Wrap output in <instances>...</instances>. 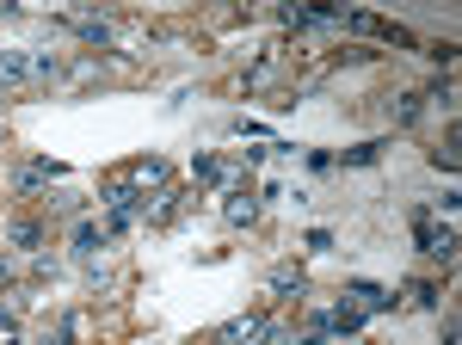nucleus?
I'll use <instances>...</instances> for the list:
<instances>
[{
	"label": "nucleus",
	"instance_id": "obj_19",
	"mask_svg": "<svg viewBox=\"0 0 462 345\" xmlns=\"http://www.w3.org/2000/svg\"><path fill=\"white\" fill-rule=\"evenodd\" d=\"M450 99H457V80H450V69H444V74L426 87V105H450Z\"/></svg>",
	"mask_w": 462,
	"mask_h": 345
},
{
	"label": "nucleus",
	"instance_id": "obj_20",
	"mask_svg": "<svg viewBox=\"0 0 462 345\" xmlns=\"http://www.w3.org/2000/svg\"><path fill=\"white\" fill-rule=\"evenodd\" d=\"M431 167H438V172H457V136H450V142H438V148H431Z\"/></svg>",
	"mask_w": 462,
	"mask_h": 345
},
{
	"label": "nucleus",
	"instance_id": "obj_5",
	"mask_svg": "<svg viewBox=\"0 0 462 345\" xmlns=\"http://www.w3.org/2000/svg\"><path fill=\"white\" fill-rule=\"evenodd\" d=\"M0 241L13 247V253H43V222L37 216H6L0 222Z\"/></svg>",
	"mask_w": 462,
	"mask_h": 345
},
{
	"label": "nucleus",
	"instance_id": "obj_22",
	"mask_svg": "<svg viewBox=\"0 0 462 345\" xmlns=\"http://www.w3.org/2000/svg\"><path fill=\"white\" fill-rule=\"evenodd\" d=\"M13 272H19V266H13V253H0V290H13Z\"/></svg>",
	"mask_w": 462,
	"mask_h": 345
},
{
	"label": "nucleus",
	"instance_id": "obj_8",
	"mask_svg": "<svg viewBox=\"0 0 462 345\" xmlns=\"http://www.w3.org/2000/svg\"><path fill=\"white\" fill-rule=\"evenodd\" d=\"M62 25H69L80 43H93V50H99V43H111V19H106V13H69Z\"/></svg>",
	"mask_w": 462,
	"mask_h": 345
},
{
	"label": "nucleus",
	"instance_id": "obj_10",
	"mask_svg": "<svg viewBox=\"0 0 462 345\" xmlns=\"http://www.w3.org/2000/svg\"><path fill=\"white\" fill-rule=\"evenodd\" d=\"M389 117H394V130H413V124L426 117V93H394V99H389Z\"/></svg>",
	"mask_w": 462,
	"mask_h": 345
},
{
	"label": "nucleus",
	"instance_id": "obj_23",
	"mask_svg": "<svg viewBox=\"0 0 462 345\" xmlns=\"http://www.w3.org/2000/svg\"><path fill=\"white\" fill-rule=\"evenodd\" d=\"M0 19H13V6H6V0H0Z\"/></svg>",
	"mask_w": 462,
	"mask_h": 345
},
{
	"label": "nucleus",
	"instance_id": "obj_3",
	"mask_svg": "<svg viewBox=\"0 0 462 345\" xmlns=\"http://www.w3.org/2000/svg\"><path fill=\"white\" fill-rule=\"evenodd\" d=\"M339 25H346V32H357V37H376V43H401V50L413 43V32H407V25H394V19H376V13H346Z\"/></svg>",
	"mask_w": 462,
	"mask_h": 345
},
{
	"label": "nucleus",
	"instance_id": "obj_7",
	"mask_svg": "<svg viewBox=\"0 0 462 345\" xmlns=\"http://www.w3.org/2000/svg\"><path fill=\"white\" fill-rule=\"evenodd\" d=\"M106 247H111L106 222H93V216H80V222H74V259H99Z\"/></svg>",
	"mask_w": 462,
	"mask_h": 345
},
{
	"label": "nucleus",
	"instance_id": "obj_15",
	"mask_svg": "<svg viewBox=\"0 0 462 345\" xmlns=\"http://www.w3.org/2000/svg\"><path fill=\"white\" fill-rule=\"evenodd\" d=\"M364 321H370V314L357 309V303H339V309L327 314V327H333V340H352V333L364 327Z\"/></svg>",
	"mask_w": 462,
	"mask_h": 345
},
{
	"label": "nucleus",
	"instance_id": "obj_6",
	"mask_svg": "<svg viewBox=\"0 0 462 345\" xmlns=\"http://www.w3.org/2000/svg\"><path fill=\"white\" fill-rule=\"evenodd\" d=\"M346 303H357L364 314H383V309H394L401 296H394V290H383V284H370V277H352V284H346Z\"/></svg>",
	"mask_w": 462,
	"mask_h": 345
},
{
	"label": "nucleus",
	"instance_id": "obj_1",
	"mask_svg": "<svg viewBox=\"0 0 462 345\" xmlns=\"http://www.w3.org/2000/svg\"><path fill=\"white\" fill-rule=\"evenodd\" d=\"M413 228H420V253L426 259H444V266H457V228L450 222H438V210H413Z\"/></svg>",
	"mask_w": 462,
	"mask_h": 345
},
{
	"label": "nucleus",
	"instance_id": "obj_2",
	"mask_svg": "<svg viewBox=\"0 0 462 345\" xmlns=\"http://www.w3.org/2000/svg\"><path fill=\"white\" fill-rule=\"evenodd\" d=\"M272 327H278V321H272V314H235V321H228V327H216L210 333V345H265L272 340Z\"/></svg>",
	"mask_w": 462,
	"mask_h": 345
},
{
	"label": "nucleus",
	"instance_id": "obj_4",
	"mask_svg": "<svg viewBox=\"0 0 462 345\" xmlns=\"http://www.w3.org/2000/svg\"><path fill=\"white\" fill-rule=\"evenodd\" d=\"M62 161H25V167H13V179H6V191H13V198H32V191H43V185H50V179H62Z\"/></svg>",
	"mask_w": 462,
	"mask_h": 345
},
{
	"label": "nucleus",
	"instance_id": "obj_14",
	"mask_svg": "<svg viewBox=\"0 0 462 345\" xmlns=\"http://www.w3.org/2000/svg\"><path fill=\"white\" fill-rule=\"evenodd\" d=\"M32 80V56L25 50H0V87H25Z\"/></svg>",
	"mask_w": 462,
	"mask_h": 345
},
{
	"label": "nucleus",
	"instance_id": "obj_17",
	"mask_svg": "<svg viewBox=\"0 0 462 345\" xmlns=\"http://www.w3.org/2000/svg\"><path fill=\"white\" fill-rule=\"evenodd\" d=\"M383 148H389V142H357V148H346V167H376Z\"/></svg>",
	"mask_w": 462,
	"mask_h": 345
},
{
	"label": "nucleus",
	"instance_id": "obj_18",
	"mask_svg": "<svg viewBox=\"0 0 462 345\" xmlns=\"http://www.w3.org/2000/svg\"><path fill=\"white\" fill-rule=\"evenodd\" d=\"M25 321V296L19 290H0V327H19Z\"/></svg>",
	"mask_w": 462,
	"mask_h": 345
},
{
	"label": "nucleus",
	"instance_id": "obj_24",
	"mask_svg": "<svg viewBox=\"0 0 462 345\" xmlns=\"http://www.w3.org/2000/svg\"><path fill=\"white\" fill-rule=\"evenodd\" d=\"M0 148H6V124H0Z\"/></svg>",
	"mask_w": 462,
	"mask_h": 345
},
{
	"label": "nucleus",
	"instance_id": "obj_11",
	"mask_svg": "<svg viewBox=\"0 0 462 345\" xmlns=\"http://www.w3.org/2000/svg\"><path fill=\"white\" fill-rule=\"evenodd\" d=\"M222 216H228V228H253V222H259V198H247V191H228Z\"/></svg>",
	"mask_w": 462,
	"mask_h": 345
},
{
	"label": "nucleus",
	"instance_id": "obj_16",
	"mask_svg": "<svg viewBox=\"0 0 462 345\" xmlns=\"http://www.w3.org/2000/svg\"><path fill=\"white\" fill-rule=\"evenodd\" d=\"M407 303H420V309H444V290H438L431 277H413V284H407Z\"/></svg>",
	"mask_w": 462,
	"mask_h": 345
},
{
	"label": "nucleus",
	"instance_id": "obj_13",
	"mask_svg": "<svg viewBox=\"0 0 462 345\" xmlns=\"http://www.w3.org/2000/svg\"><path fill=\"white\" fill-rule=\"evenodd\" d=\"M191 179H198V185H235V167L216 161V154H198V161H191Z\"/></svg>",
	"mask_w": 462,
	"mask_h": 345
},
{
	"label": "nucleus",
	"instance_id": "obj_12",
	"mask_svg": "<svg viewBox=\"0 0 462 345\" xmlns=\"http://www.w3.org/2000/svg\"><path fill=\"white\" fill-rule=\"evenodd\" d=\"M265 284H272V296H309V272L302 266H278Z\"/></svg>",
	"mask_w": 462,
	"mask_h": 345
},
{
	"label": "nucleus",
	"instance_id": "obj_21",
	"mask_svg": "<svg viewBox=\"0 0 462 345\" xmlns=\"http://www.w3.org/2000/svg\"><path fill=\"white\" fill-rule=\"evenodd\" d=\"M87 284H93V290H111V272L99 266V259H87Z\"/></svg>",
	"mask_w": 462,
	"mask_h": 345
},
{
	"label": "nucleus",
	"instance_id": "obj_9",
	"mask_svg": "<svg viewBox=\"0 0 462 345\" xmlns=\"http://www.w3.org/2000/svg\"><path fill=\"white\" fill-rule=\"evenodd\" d=\"M124 179H130V185H136V191H167V179H173V172H167V161H154V154H148V161H136V167L124 172Z\"/></svg>",
	"mask_w": 462,
	"mask_h": 345
}]
</instances>
